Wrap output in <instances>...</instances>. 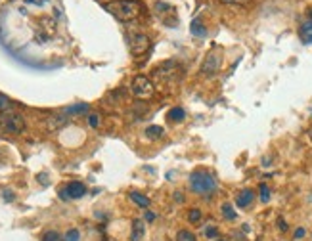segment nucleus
I'll return each mask as SVG.
<instances>
[{
    "mask_svg": "<svg viewBox=\"0 0 312 241\" xmlns=\"http://www.w3.org/2000/svg\"><path fill=\"white\" fill-rule=\"evenodd\" d=\"M89 125L92 127V129H98V127H100V117H98L96 113H92V115L89 117Z\"/></svg>",
    "mask_w": 312,
    "mask_h": 241,
    "instance_id": "4be33fe9",
    "label": "nucleus"
},
{
    "mask_svg": "<svg viewBox=\"0 0 312 241\" xmlns=\"http://www.w3.org/2000/svg\"><path fill=\"white\" fill-rule=\"evenodd\" d=\"M219 66H221V60H219V56H215V54H209V56L205 58V62H203L201 71H203L205 75H215V73L219 71Z\"/></svg>",
    "mask_w": 312,
    "mask_h": 241,
    "instance_id": "6e6552de",
    "label": "nucleus"
},
{
    "mask_svg": "<svg viewBox=\"0 0 312 241\" xmlns=\"http://www.w3.org/2000/svg\"><path fill=\"white\" fill-rule=\"evenodd\" d=\"M4 201H14V192H4Z\"/></svg>",
    "mask_w": 312,
    "mask_h": 241,
    "instance_id": "bb28decb",
    "label": "nucleus"
},
{
    "mask_svg": "<svg viewBox=\"0 0 312 241\" xmlns=\"http://www.w3.org/2000/svg\"><path fill=\"white\" fill-rule=\"evenodd\" d=\"M175 199H177V201H184V197H182V194H175Z\"/></svg>",
    "mask_w": 312,
    "mask_h": 241,
    "instance_id": "c756f323",
    "label": "nucleus"
},
{
    "mask_svg": "<svg viewBox=\"0 0 312 241\" xmlns=\"http://www.w3.org/2000/svg\"><path fill=\"white\" fill-rule=\"evenodd\" d=\"M87 110H89V106H87V104H79V106H73V108H69V110H67V113H71V115H73V113H85Z\"/></svg>",
    "mask_w": 312,
    "mask_h": 241,
    "instance_id": "412c9836",
    "label": "nucleus"
},
{
    "mask_svg": "<svg viewBox=\"0 0 312 241\" xmlns=\"http://www.w3.org/2000/svg\"><path fill=\"white\" fill-rule=\"evenodd\" d=\"M192 35H196V37H205V35H207V29H205V25L201 23L200 18L192 22Z\"/></svg>",
    "mask_w": 312,
    "mask_h": 241,
    "instance_id": "4468645a",
    "label": "nucleus"
},
{
    "mask_svg": "<svg viewBox=\"0 0 312 241\" xmlns=\"http://www.w3.org/2000/svg\"><path fill=\"white\" fill-rule=\"evenodd\" d=\"M154 219H156V215H154V213H146V220H150V222H152Z\"/></svg>",
    "mask_w": 312,
    "mask_h": 241,
    "instance_id": "c85d7f7f",
    "label": "nucleus"
},
{
    "mask_svg": "<svg viewBox=\"0 0 312 241\" xmlns=\"http://www.w3.org/2000/svg\"><path fill=\"white\" fill-rule=\"evenodd\" d=\"M205 234H207V238H217V234H219V232H217L215 228H207V232H205Z\"/></svg>",
    "mask_w": 312,
    "mask_h": 241,
    "instance_id": "a878e982",
    "label": "nucleus"
},
{
    "mask_svg": "<svg viewBox=\"0 0 312 241\" xmlns=\"http://www.w3.org/2000/svg\"><path fill=\"white\" fill-rule=\"evenodd\" d=\"M154 75H156V79L163 81V83H175L182 77V66L175 60H169V62H163L159 67H156Z\"/></svg>",
    "mask_w": 312,
    "mask_h": 241,
    "instance_id": "20e7f679",
    "label": "nucleus"
},
{
    "mask_svg": "<svg viewBox=\"0 0 312 241\" xmlns=\"http://www.w3.org/2000/svg\"><path fill=\"white\" fill-rule=\"evenodd\" d=\"M167 119H171V121H178V123H182L184 119H186V111L182 110V108H173V110L167 113Z\"/></svg>",
    "mask_w": 312,
    "mask_h": 241,
    "instance_id": "ddd939ff",
    "label": "nucleus"
},
{
    "mask_svg": "<svg viewBox=\"0 0 312 241\" xmlns=\"http://www.w3.org/2000/svg\"><path fill=\"white\" fill-rule=\"evenodd\" d=\"M253 197H255V196H253V192H251V190H244V192L236 197V203H238V207H240V209H245V207L251 205Z\"/></svg>",
    "mask_w": 312,
    "mask_h": 241,
    "instance_id": "9b49d317",
    "label": "nucleus"
},
{
    "mask_svg": "<svg viewBox=\"0 0 312 241\" xmlns=\"http://www.w3.org/2000/svg\"><path fill=\"white\" fill-rule=\"evenodd\" d=\"M177 240L178 241H198L196 240V236H194L192 232H188V230H180L178 234H177Z\"/></svg>",
    "mask_w": 312,
    "mask_h": 241,
    "instance_id": "f3484780",
    "label": "nucleus"
},
{
    "mask_svg": "<svg viewBox=\"0 0 312 241\" xmlns=\"http://www.w3.org/2000/svg\"><path fill=\"white\" fill-rule=\"evenodd\" d=\"M224 4H247V2H251V0H221Z\"/></svg>",
    "mask_w": 312,
    "mask_h": 241,
    "instance_id": "393cba45",
    "label": "nucleus"
},
{
    "mask_svg": "<svg viewBox=\"0 0 312 241\" xmlns=\"http://www.w3.org/2000/svg\"><path fill=\"white\" fill-rule=\"evenodd\" d=\"M87 194V186L83 182H71L64 190H60V197L62 199H79Z\"/></svg>",
    "mask_w": 312,
    "mask_h": 241,
    "instance_id": "0eeeda50",
    "label": "nucleus"
},
{
    "mask_svg": "<svg viewBox=\"0 0 312 241\" xmlns=\"http://www.w3.org/2000/svg\"><path fill=\"white\" fill-rule=\"evenodd\" d=\"M129 46H131V52L134 56H142L150 48V37L144 35V33H131L129 35Z\"/></svg>",
    "mask_w": 312,
    "mask_h": 241,
    "instance_id": "423d86ee",
    "label": "nucleus"
},
{
    "mask_svg": "<svg viewBox=\"0 0 312 241\" xmlns=\"http://www.w3.org/2000/svg\"><path fill=\"white\" fill-rule=\"evenodd\" d=\"M104 10L119 22H133L142 14V4L138 0H113L104 4Z\"/></svg>",
    "mask_w": 312,
    "mask_h": 241,
    "instance_id": "f257e3e1",
    "label": "nucleus"
},
{
    "mask_svg": "<svg viewBox=\"0 0 312 241\" xmlns=\"http://www.w3.org/2000/svg\"><path fill=\"white\" fill-rule=\"evenodd\" d=\"M144 234H146V226L142 220H133V226H131V241H142L144 240Z\"/></svg>",
    "mask_w": 312,
    "mask_h": 241,
    "instance_id": "1a4fd4ad",
    "label": "nucleus"
},
{
    "mask_svg": "<svg viewBox=\"0 0 312 241\" xmlns=\"http://www.w3.org/2000/svg\"><path fill=\"white\" fill-rule=\"evenodd\" d=\"M190 186L196 194L201 196H211L217 190V180L215 176L205 173V171H196L194 175L190 176Z\"/></svg>",
    "mask_w": 312,
    "mask_h": 241,
    "instance_id": "f03ea898",
    "label": "nucleus"
},
{
    "mask_svg": "<svg viewBox=\"0 0 312 241\" xmlns=\"http://www.w3.org/2000/svg\"><path fill=\"white\" fill-rule=\"evenodd\" d=\"M299 37L305 44H312V20H307L299 27Z\"/></svg>",
    "mask_w": 312,
    "mask_h": 241,
    "instance_id": "9d476101",
    "label": "nucleus"
},
{
    "mask_svg": "<svg viewBox=\"0 0 312 241\" xmlns=\"http://www.w3.org/2000/svg\"><path fill=\"white\" fill-rule=\"evenodd\" d=\"M305 234H307V232H305V230H303V228H299V230H297V232H295V240H299V238H303V236H305Z\"/></svg>",
    "mask_w": 312,
    "mask_h": 241,
    "instance_id": "cd10ccee",
    "label": "nucleus"
},
{
    "mask_svg": "<svg viewBox=\"0 0 312 241\" xmlns=\"http://www.w3.org/2000/svg\"><path fill=\"white\" fill-rule=\"evenodd\" d=\"M25 129V119L20 113L6 111L0 115V132L2 134H22Z\"/></svg>",
    "mask_w": 312,
    "mask_h": 241,
    "instance_id": "7ed1b4c3",
    "label": "nucleus"
},
{
    "mask_svg": "<svg viewBox=\"0 0 312 241\" xmlns=\"http://www.w3.org/2000/svg\"><path fill=\"white\" fill-rule=\"evenodd\" d=\"M188 220H190V222H200V220H201V211H200V209H192V211L188 213Z\"/></svg>",
    "mask_w": 312,
    "mask_h": 241,
    "instance_id": "aec40b11",
    "label": "nucleus"
},
{
    "mask_svg": "<svg viewBox=\"0 0 312 241\" xmlns=\"http://www.w3.org/2000/svg\"><path fill=\"white\" fill-rule=\"evenodd\" d=\"M309 20H312V10H311V14H309Z\"/></svg>",
    "mask_w": 312,
    "mask_h": 241,
    "instance_id": "7c9ffc66",
    "label": "nucleus"
},
{
    "mask_svg": "<svg viewBox=\"0 0 312 241\" xmlns=\"http://www.w3.org/2000/svg\"><path fill=\"white\" fill-rule=\"evenodd\" d=\"M129 196H131V199H133L136 205H140V207H144V209H148V207H150V203H152V201H150V197L142 196L140 192H131Z\"/></svg>",
    "mask_w": 312,
    "mask_h": 241,
    "instance_id": "f8f14e48",
    "label": "nucleus"
},
{
    "mask_svg": "<svg viewBox=\"0 0 312 241\" xmlns=\"http://www.w3.org/2000/svg\"><path fill=\"white\" fill-rule=\"evenodd\" d=\"M146 134H148V138L156 140V138H161V136L165 134V131H163L161 127H157V125H154V127H148V129H146Z\"/></svg>",
    "mask_w": 312,
    "mask_h": 241,
    "instance_id": "2eb2a0df",
    "label": "nucleus"
},
{
    "mask_svg": "<svg viewBox=\"0 0 312 241\" xmlns=\"http://www.w3.org/2000/svg\"><path fill=\"white\" fill-rule=\"evenodd\" d=\"M79 240H81V234H79V230H77V228H71V230H67L66 241H79Z\"/></svg>",
    "mask_w": 312,
    "mask_h": 241,
    "instance_id": "6ab92c4d",
    "label": "nucleus"
},
{
    "mask_svg": "<svg viewBox=\"0 0 312 241\" xmlns=\"http://www.w3.org/2000/svg\"><path fill=\"white\" fill-rule=\"evenodd\" d=\"M261 199L267 203L268 199H270V190H268L267 184H261Z\"/></svg>",
    "mask_w": 312,
    "mask_h": 241,
    "instance_id": "b1692460",
    "label": "nucleus"
},
{
    "mask_svg": "<svg viewBox=\"0 0 312 241\" xmlns=\"http://www.w3.org/2000/svg\"><path fill=\"white\" fill-rule=\"evenodd\" d=\"M10 110V100L4 96V94H0V111H8Z\"/></svg>",
    "mask_w": 312,
    "mask_h": 241,
    "instance_id": "5701e85b",
    "label": "nucleus"
},
{
    "mask_svg": "<svg viewBox=\"0 0 312 241\" xmlns=\"http://www.w3.org/2000/svg\"><path fill=\"white\" fill-rule=\"evenodd\" d=\"M41 241H64V240H62V236L56 230H48V232H45V236H43Z\"/></svg>",
    "mask_w": 312,
    "mask_h": 241,
    "instance_id": "dca6fc26",
    "label": "nucleus"
},
{
    "mask_svg": "<svg viewBox=\"0 0 312 241\" xmlns=\"http://www.w3.org/2000/svg\"><path fill=\"white\" fill-rule=\"evenodd\" d=\"M131 92H133L134 98H138V100H150L156 94V87H154V83L148 77L138 75V77H134Z\"/></svg>",
    "mask_w": 312,
    "mask_h": 241,
    "instance_id": "39448f33",
    "label": "nucleus"
},
{
    "mask_svg": "<svg viewBox=\"0 0 312 241\" xmlns=\"http://www.w3.org/2000/svg\"><path fill=\"white\" fill-rule=\"evenodd\" d=\"M223 215H224V219H228V220H236V213H234V209H232V205H223Z\"/></svg>",
    "mask_w": 312,
    "mask_h": 241,
    "instance_id": "a211bd4d",
    "label": "nucleus"
}]
</instances>
